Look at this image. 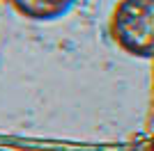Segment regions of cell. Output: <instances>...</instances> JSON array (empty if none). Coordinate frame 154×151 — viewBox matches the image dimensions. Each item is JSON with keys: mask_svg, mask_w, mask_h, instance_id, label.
<instances>
[{"mask_svg": "<svg viewBox=\"0 0 154 151\" xmlns=\"http://www.w3.org/2000/svg\"><path fill=\"white\" fill-rule=\"evenodd\" d=\"M110 37L134 57H154V0H120L110 16Z\"/></svg>", "mask_w": 154, "mask_h": 151, "instance_id": "1", "label": "cell"}, {"mask_svg": "<svg viewBox=\"0 0 154 151\" xmlns=\"http://www.w3.org/2000/svg\"><path fill=\"white\" fill-rule=\"evenodd\" d=\"M12 9L30 21H58L69 12L76 0H7Z\"/></svg>", "mask_w": 154, "mask_h": 151, "instance_id": "2", "label": "cell"}, {"mask_svg": "<svg viewBox=\"0 0 154 151\" xmlns=\"http://www.w3.org/2000/svg\"><path fill=\"white\" fill-rule=\"evenodd\" d=\"M149 151H154V140H152V147H149Z\"/></svg>", "mask_w": 154, "mask_h": 151, "instance_id": "3", "label": "cell"}]
</instances>
